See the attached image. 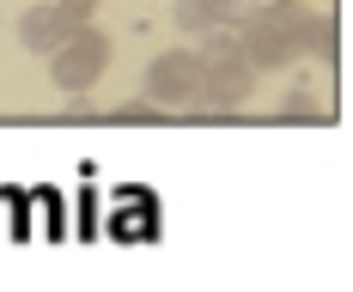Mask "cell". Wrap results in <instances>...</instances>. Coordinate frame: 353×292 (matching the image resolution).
Here are the masks:
<instances>
[{
	"instance_id": "30bf717a",
	"label": "cell",
	"mask_w": 353,
	"mask_h": 292,
	"mask_svg": "<svg viewBox=\"0 0 353 292\" xmlns=\"http://www.w3.org/2000/svg\"><path fill=\"white\" fill-rule=\"evenodd\" d=\"M55 6H68L73 19H92V12H98V6H104V0H55Z\"/></svg>"
},
{
	"instance_id": "5b68a950",
	"label": "cell",
	"mask_w": 353,
	"mask_h": 292,
	"mask_svg": "<svg viewBox=\"0 0 353 292\" xmlns=\"http://www.w3.org/2000/svg\"><path fill=\"white\" fill-rule=\"evenodd\" d=\"M79 25H85V19H73L68 6L43 0V6H31V12H19V43H25L31 55H49V49H61Z\"/></svg>"
},
{
	"instance_id": "3957f363",
	"label": "cell",
	"mask_w": 353,
	"mask_h": 292,
	"mask_svg": "<svg viewBox=\"0 0 353 292\" xmlns=\"http://www.w3.org/2000/svg\"><path fill=\"white\" fill-rule=\"evenodd\" d=\"M104 67H110V36L98 31L92 19H85L61 49H49V79H55L61 92H92V85L104 79Z\"/></svg>"
},
{
	"instance_id": "7a4b0ae2",
	"label": "cell",
	"mask_w": 353,
	"mask_h": 292,
	"mask_svg": "<svg viewBox=\"0 0 353 292\" xmlns=\"http://www.w3.org/2000/svg\"><path fill=\"white\" fill-rule=\"evenodd\" d=\"M195 61H201V104H195V110L232 116V110L250 104V92H256V67L244 61V49H238L232 25H225V31H208V49H201Z\"/></svg>"
},
{
	"instance_id": "52a82bcc",
	"label": "cell",
	"mask_w": 353,
	"mask_h": 292,
	"mask_svg": "<svg viewBox=\"0 0 353 292\" xmlns=\"http://www.w3.org/2000/svg\"><path fill=\"white\" fill-rule=\"evenodd\" d=\"M323 116H329V110H323L317 85H311V79H299V85H292V98L281 104V122H323Z\"/></svg>"
},
{
	"instance_id": "9c48e42d",
	"label": "cell",
	"mask_w": 353,
	"mask_h": 292,
	"mask_svg": "<svg viewBox=\"0 0 353 292\" xmlns=\"http://www.w3.org/2000/svg\"><path fill=\"white\" fill-rule=\"evenodd\" d=\"M110 122H122V128H146V122H165V110L152 104V98H128V104L110 110Z\"/></svg>"
},
{
	"instance_id": "8992f818",
	"label": "cell",
	"mask_w": 353,
	"mask_h": 292,
	"mask_svg": "<svg viewBox=\"0 0 353 292\" xmlns=\"http://www.w3.org/2000/svg\"><path fill=\"white\" fill-rule=\"evenodd\" d=\"M176 25L189 36L225 31V25H238V0H176Z\"/></svg>"
},
{
	"instance_id": "277c9868",
	"label": "cell",
	"mask_w": 353,
	"mask_h": 292,
	"mask_svg": "<svg viewBox=\"0 0 353 292\" xmlns=\"http://www.w3.org/2000/svg\"><path fill=\"white\" fill-rule=\"evenodd\" d=\"M146 98L165 110V116L195 110V104H201V61H195V55H183V49L159 55V61L146 67Z\"/></svg>"
},
{
	"instance_id": "8fae6325",
	"label": "cell",
	"mask_w": 353,
	"mask_h": 292,
	"mask_svg": "<svg viewBox=\"0 0 353 292\" xmlns=\"http://www.w3.org/2000/svg\"><path fill=\"white\" fill-rule=\"evenodd\" d=\"M92 116H98V110H92V98H73V104H68V122H92Z\"/></svg>"
},
{
	"instance_id": "6da1fadb",
	"label": "cell",
	"mask_w": 353,
	"mask_h": 292,
	"mask_svg": "<svg viewBox=\"0 0 353 292\" xmlns=\"http://www.w3.org/2000/svg\"><path fill=\"white\" fill-rule=\"evenodd\" d=\"M305 25L311 6L299 0H256L250 12H238V49L256 73H281L305 55Z\"/></svg>"
},
{
	"instance_id": "ba28073f",
	"label": "cell",
	"mask_w": 353,
	"mask_h": 292,
	"mask_svg": "<svg viewBox=\"0 0 353 292\" xmlns=\"http://www.w3.org/2000/svg\"><path fill=\"white\" fill-rule=\"evenodd\" d=\"M305 55H317V61H335V55H341L335 19H317V12H311V25H305Z\"/></svg>"
}]
</instances>
